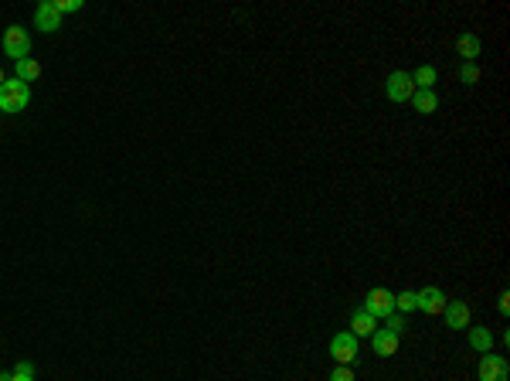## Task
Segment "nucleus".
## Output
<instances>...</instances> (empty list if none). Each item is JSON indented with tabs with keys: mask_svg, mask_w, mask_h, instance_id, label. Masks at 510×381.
<instances>
[{
	"mask_svg": "<svg viewBox=\"0 0 510 381\" xmlns=\"http://www.w3.org/2000/svg\"><path fill=\"white\" fill-rule=\"evenodd\" d=\"M31 102V85H24L21 78H7L0 85V113H21Z\"/></svg>",
	"mask_w": 510,
	"mask_h": 381,
	"instance_id": "obj_1",
	"label": "nucleus"
},
{
	"mask_svg": "<svg viewBox=\"0 0 510 381\" xmlns=\"http://www.w3.org/2000/svg\"><path fill=\"white\" fill-rule=\"evenodd\" d=\"M3 55H10L14 62L31 58V34H27V27L10 24L7 31H3Z\"/></svg>",
	"mask_w": 510,
	"mask_h": 381,
	"instance_id": "obj_2",
	"label": "nucleus"
},
{
	"mask_svg": "<svg viewBox=\"0 0 510 381\" xmlns=\"http://www.w3.org/2000/svg\"><path fill=\"white\" fill-rule=\"evenodd\" d=\"M330 357L337 361V364H354L357 361V337L351 331H340V333H333V340H330Z\"/></svg>",
	"mask_w": 510,
	"mask_h": 381,
	"instance_id": "obj_3",
	"label": "nucleus"
},
{
	"mask_svg": "<svg viewBox=\"0 0 510 381\" xmlns=\"http://www.w3.org/2000/svg\"><path fill=\"white\" fill-rule=\"evenodd\" d=\"M364 310L374 317V320H384L388 313H395V293L391 289H371L367 296H364Z\"/></svg>",
	"mask_w": 510,
	"mask_h": 381,
	"instance_id": "obj_4",
	"label": "nucleus"
},
{
	"mask_svg": "<svg viewBox=\"0 0 510 381\" xmlns=\"http://www.w3.org/2000/svg\"><path fill=\"white\" fill-rule=\"evenodd\" d=\"M446 293L439 289V286H425V289H415V310H422V313H442L446 310Z\"/></svg>",
	"mask_w": 510,
	"mask_h": 381,
	"instance_id": "obj_5",
	"label": "nucleus"
},
{
	"mask_svg": "<svg viewBox=\"0 0 510 381\" xmlns=\"http://www.w3.org/2000/svg\"><path fill=\"white\" fill-rule=\"evenodd\" d=\"M384 92L391 102H408L415 96V85H411V76L408 72H391L388 82H384Z\"/></svg>",
	"mask_w": 510,
	"mask_h": 381,
	"instance_id": "obj_6",
	"label": "nucleus"
},
{
	"mask_svg": "<svg viewBox=\"0 0 510 381\" xmlns=\"http://www.w3.org/2000/svg\"><path fill=\"white\" fill-rule=\"evenodd\" d=\"M507 378H510L507 357H500V354L480 357V381H507Z\"/></svg>",
	"mask_w": 510,
	"mask_h": 381,
	"instance_id": "obj_7",
	"label": "nucleus"
},
{
	"mask_svg": "<svg viewBox=\"0 0 510 381\" xmlns=\"http://www.w3.org/2000/svg\"><path fill=\"white\" fill-rule=\"evenodd\" d=\"M34 27L45 31V34H51V31L61 27V14H58L54 0H41V3H38V10H34Z\"/></svg>",
	"mask_w": 510,
	"mask_h": 381,
	"instance_id": "obj_8",
	"label": "nucleus"
},
{
	"mask_svg": "<svg viewBox=\"0 0 510 381\" xmlns=\"http://www.w3.org/2000/svg\"><path fill=\"white\" fill-rule=\"evenodd\" d=\"M442 313H446V327H449V331H462V327H469V306L462 303V300H449Z\"/></svg>",
	"mask_w": 510,
	"mask_h": 381,
	"instance_id": "obj_9",
	"label": "nucleus"
},
{
	"mask_svg": "<svg viewBox=\"0 0 510 381\" xmlns=\"http://www.w3.org/2000/svg\"><path fill=\"white\" fill-rule=\"evenodd\" d=\"M371 347H374V354H378V357H391L395 351H398V337L381 327V331L371 333Z\"/></svg>",
	"mask_w": 510,
	"mask_h": 381,
	"instance_id": "obj_10",
	"label": "nucleus"
},
{
	"mask_svg": "<svg viewBox=\"0 0 510 381\" xmlns=\"http://www.w3.org/2000/svg\"><path fill=\"white\" fill-rule=\"evenodd\" d=\"M411 106H415V113H422V116H429L439 109V96H435V89H415V96H411Z\"/></svg>",
	"mask_w": 510,
	"mask_h": 381,
	"instance_id": "obj_11",
	"label": "nucleus"
},
{
	"mask_svg": "<svg viewBox=\"0 0 510 381\" xmlns=\"http://www.w3.org/2000/svg\"><path fill=\"white\" fill-rule=\"evenodd\" d=\"M351 327H354V337H371V333L378 331V320L367 313V310H357L354 317H351Z\"/></svg>",
	"mask_w": 510,
	"mask_h": 381,
	"instance_id": "obj_12",
	"label": "nucleus"
},
{
	"mask_svg": "<svg viewBox=\"0 0 510 381\" xmlns=\"http://www.w3.org/2000/svg\"><path fill=\"white\" fill-rule=\"evenodd\" d=\"M469 347L476 354H490L493 351V333H490V327H473L469 331Z\"/></svg>",
	"mask_w": 510,
	"mask_h": 381,
	"instance_id": "obj_13",
	"label": "nucleus"
},
{
	"mask_svg": "<svg viewBox=\"0 0 510 381\" xmlns=\"http://www.w3.org/2000/svg\"><path fill=\"white\" fill-rule=\"evenodd\" d=\"M14 65H17V76L14 78H21L24 85H31V82L41 78V65H38L34 58H21V62H14Z\"/></svg>",
	"mask_w": 510,
	"mask_h": 381,
	"instance_id": "obj_14",
	"label": "nucleus"
},
{
	"mask_svg": "<svg viewBox=\"0 0 510 381\" xmlns=\"http://www.w3.org/2000/svg\"><path fill=\"white\" fill-rule=\"evenodd\" d=\"M456 51L462 55V62H473V58L480 55V38H476V34H462L456 41Z\"/></svg>",
	"mask_w": 510,
	"mask_h": 381,
	"instance_id": "obj_15",
	"label": "nucleus"
},
{
	"mask_svg": "<svg viewBox=\"0 0 510 381\" xmlns=\"http://www.w3.org/2000/svg\"><path fill=\"white\" fill-rule=\"evenodd\" d=\"M411 85H415V89H432V85H435V69H432V65H422V69H415V76H411Z\"/></svg>",
	"mask_w": 510,
	"mask_h": 381,
	"instance_id": "obj_16",
	"label": "nucleus"
},
{
	"mask_svg": "<svg viewBox=\"0 0 510 381\" xmlns=\"http://www.w3.org/2000/svg\"><path fill=\"white\" fill-rule=\"evenodd\" d=\"M405 327H408L405 313H388V317H384V331H391L395 337H398V333L405 331Z\"/></svg>",
	"mask_w": 510,
	"mask_h": 381,
	"instance_id": "obj_17",
	"label": "nucleus"
},
{
	"mask_svg": "<svg viewBox=\"0 0 510 381\" xmlns=\"http://www.w3.org/2000/svg\"><path fill=\"white\" fill-rule=\"evenodd\" d=\"M395 310H398V313H411V310H415V289L398 293V296H395Z\"/></svg>",
	"mask_w": 510,
	"mask_h": 381,
	"instance_id": "obj_18",
	"label": "nucleus"
},
{
	"mask_svg": "<svg viewBox=\"0 0 510 381\" xmlns=\"http://www.w3.org/2000/svg\"><path fill=\"white\" fill-rule=\"evenodd\" d=\"M459 78H462L466 85H473V82L480 78V69H476L473 62H462V65H459Z\"/></svg>",
	"mask_w": 510,
	"mask_h": 381,
	"instance_id": "obj_19",
	"label": "nucleus"
},
{
	"mask_svg": "<svg viewBox=\"0 0 510 381\" xmlns=\"http://www.w3.org/2000/svg\"><path fill=\"white\" fill-rule=\"evenodd\" d=\"M330 381H354V368H347V364H337L330 371Z\"/></svg>",
	"mask_w": 510,
	"mask_h": 381,
	"instance_id": "obj_20",
	"label": "nucleus"
},
{
	"mask_svg": "<svg viewBox=\"0 0 510 381\" xmlns=\"http://www.w3.org/2000/svg\"><path fill=\"white\" fill-rule=\"evenodd\" d=\"M54 7H58V14H75L82 10V0H54Z\"/></svg>",
	"mask_w": 510,
	"mask_h": 381,
	"instance_id": "obj_21",
	"label": "nucleus"
},
{
	"mask_svg": "<svg viewBox=\"0 0 510 381\" xmlns=\"http://www.w3.org/2000/svg\"><path fill=\"white\" fill-rule=\"evenodd\" d=\"M14 375H34V368H31V361H21V364L14 368Z\"/></svg>",
	"mask_w": 510,
	"mask_h": 381,
	"instance_id": "obj_22",
	"label": "nucleus"
},
{
	"mask_svg": "<svg viewBox=\"0 0 510 381\" xmlns=\"http://www.w3.org/2000/svg\"><path fill=\"white\" fill-rule=\"evenodd\" d=\"M500 313H510V296H507V293L500 296Z\"/></svg>",
	"mask_w": 510,
	"mask_h": 381,
	"instance_id": "obj_23",
	"label": "nucleus"
},
{
	"mask_svg": "<svg viewBox=\"0 0 510 381\" xmlns=\"http://www.w3.org/2000/svg\"><path fill=\"white\" fill-rule=\"evenodd\" d=\"M10 381H34V375H10Z\"/></svg>",
	"mask_w": 510,
	"mask_h": 381,
	"instance_id": "obj_24",
	"label": "nucleus"
},
{
	"mask_svg": "<svg viewBox=\"0 0 510 381\" xmlns=\"http://www.w3.org/2000/svg\"><path fill=\"white\" fill-rule=\"evenodd\" d=\"M0 381H10V375H3V371H0Z\"/></svg>",
	"mask_w": 510,
	"mask_h": 381,
	"instance_id": "obj_25",
	"label": "nucleus"
},
{
	"mask_svg": "<svg viewBox=\"0 0 510 381\" xmlns=\"http://www.w3.org/2000/svg\"><path fill=\"white\" fill-rule=\"evenodd\" d=\"M3 82H7V78H3V72H0V85H3Z\"/></svg>",
	"mask_w": 510,
	"mask_h": 381,
	"instance_id": "obj_26",
	"label": "nucleus"
}]
</instances>
